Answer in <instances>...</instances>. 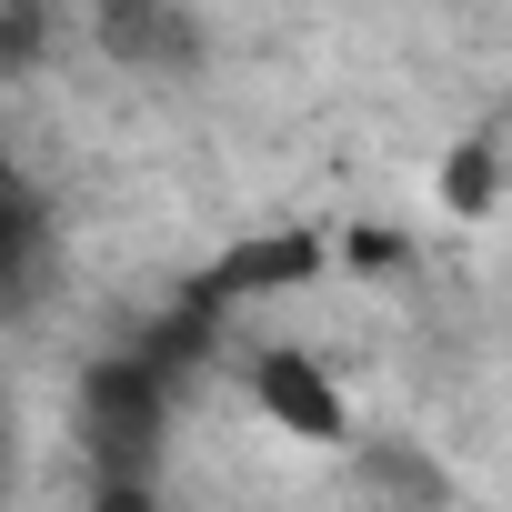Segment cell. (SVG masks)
<instances>
[{
  "mask_svg": "<svg viewBox=\"0 0 512 512\" xmlns=\"http://www.w3.org/2000/svg\"><path fill=\"white\" fill-rule=\"evenodd\" d=\"M41 282H51V211H41V191L11 161H0V312L41 302Z\"/></svg>",
  "mask_w": 512,
  "mask_h": 512,
  "instance_id": "cell-4",
  "label": "cell"
},
{
  "mask_svg": "<svg viewBox=\"0 0 512 512\" xmlns=\"http://www.w3.org/2000/svg\"><path fill=\"white\" fill-rule=\"evenodd\" d=\"M442 201H452L462 221H492V211H502V141H492V131H472V141L442 161Z\"/></svg>",
  "mask_w": 512,
  "mask_h": 512,
  "instance_id": "cell-6",
  "label": "cell"
},
{
  "mask_svg": "<svg viewBox=\"0 0 512 512\" xmlns=\"http://www.w3.org/2000/svg\"><path fill=\"white\" fill-rule=\"evenodd\" d=\"M211 312H171L161 332L101 352L81 372V452H91V492H161V452H171V392H181V362L211 352Z\"/></svg>",
  "mask_w": 512,
  "mask_h": 512,
  "instance_id": "cell-1",
  "label": "cell"
},
{
  "mask_svg": "<svg viewBox=\"0 0 512 512\" xmlns=\"http://www.w3.org/2000/svg\"><path fill=\"white\" fill-rule=\"evenodd\" d=\"M91 31H101V51L131 61V71H191V61H201V21H181V11H101Z\"/></svg>",
  "mask_w": 512,
  "mask_h": 512,
  "instance_id": "cell-5",
  "label": "cell"
},
{
  "mask_svg": "<svg viewBox=\"0 0 512 512\" xmlns=\"http://www.w3.org/2000/svg\"><path fill=\"white\" fill-rule=\"evenodd\" d=\"M41 51H51V21H41V11H21V0H0V81H21Z\"/></svg>",
  "mask_w": 512,
  "mask_h": 512,
  "instance_id": "cell-7",
  "label": "cell"
},
{
  "mask_svg": "<svg viewBox=\"0 0 512 512\" xmlns=\"http://www.w3.org/2000/svg\"><path fill=\"white\" fill-rule=\"evenodd\" d=\"M322 272V241L312 231H272V241H241L231 262H211V282L191 292V312H231V302H251V292H292V282H312Z\"/></svg>",
  "mask_w": 512,
  "mask_h": 512,
  "instance_id": "cell-3",
  "label": "cell"
},
{
  "mask_svg": "<svg viewBox=\"0 0 512 512\" xmlns=\"http://www.w3.org/2000/svg\"><path fill=\"white\" fill-rule=\"evenodd\" d=\"M251 402H262L292 442H352V412H342V382L312 362V352H292V342H272V352H251Z\"/></svg>",
  "mask_w": 512,
  "mask_h": 512,
  "instance_id": "cell-2",
  "label": "cell"
},
{
  "mask_svg": "<svg viewBox=\"0 0 512 512\" xmlns=\"http://www.w3.org/2000/svg\"><path fill=\"white\" fill-rule=\"evenodd\" d=\"M0 502H11V422H0Z\"/></svg>",
  "mask_w": 512,
  "mask_h": 512,
  "instance_id": "cell-8",
  "label": "cell"
}]
</instances>
